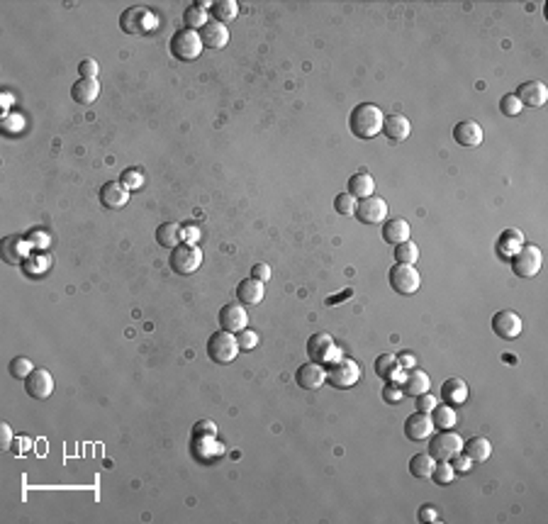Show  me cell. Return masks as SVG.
<instances>
[{
    "label": "cell",
    "mask_w": 548,
    "mask_h": 524,
    "mask_svg": "<svg viewBox=\"0 0 548 524\" xmlns=\"http://www.w3.org/2000/svg\"><path fill=\"white\" fill-rule=\"evenodd\" d=\"M402 398H404V393L397 383H385V388H383V400H385L388 405L402 403Z\"/></svg>",
    "instance_id": "obj_44"
},
{
    "label": "cell",
    "mask_w": 548,
    "mask_h": 524,
    "mask_svg": "<svg viewBox=\"0 0 548 524\" xmlns=\"http://www.w3.org/2000/svg\"><path fill=\"white\" fill-rule=\"evenodd\" d=\"M193 434H217V424L212 419H200L196 427H193Z\"/></svg>",
    "instance_id": "obj_52"
},
{
    "label": "cell",
    "mask_w": 548,
    "mask_h": 524,
    "mask_svg": "<svg viewBox=\"0 0 548 524\" xmlns=\"http://www.w3.org/2000/svg\"><path fill=\"white\" fill-rule=\"evenodd\" d=\"M191 454L200 464H212L224 456V444L217 439V434H193Z\"/></svg>",
    "instance_id": "obj_11"
},
{
    "label": "cell",
    "mask_w": 548,
    "mask_h": 524,
    "mask_svg": "<svg viewBox=\"0 0 548 524\" xmlns=\"http://www.w3.org/2000/svg\"><path fill=\"white\" fill-rule=\"evenodd\" d=\"M429 388H432V381H429L427 373L419 371V368H412V371H409L407 376L402 378V393L404 395L419 398V395L429 393Z\"/></svg>",
    "instance_id": "obj_27"
},
{
    "label": "cell",
    "mask_w": 548,
    "mask_h": 524,
    "mask_svg": "<svg viewBox=\"0 0 548 524\" xmlns=\"http://www.w3.org/2000/svg\"><path fill=\"white\" fill-rule=\"evenodd\" d=\"M27 246H29V241L25 237H20V234H10V237H5L3 241H0V254H3V261L10 266L22 264L25 254H27Z\"/></svg>",
    "instance_id": "obj_20"
},
{
    "label": "cell",
    "mask_w": 548,
    "mask_h": 524,
    "mask_svg": "<svg viewBox=\"0 0 548 524\" xmlns=\"http://www.w3.org/2000/svg\"><path fill=\"white\" fill-rule=\"evenodd\" d=\"M455 478V471L451 466V461H437V469L432 473V481L439 483V485H448L451 481Z\"/></svg>",
    "instance_id": "obj_40"
},
{
    "label": "cell",
    "mask_w": 548,
    "mask_h": 524,
    "mask_svg": "<svg viewBox=\"0 0 548 524\" xmlns=\"http://www.w3.org/2000/svg\"><path fill=\"white\" fill-rule=\"evenodd\" d=\"M409 132H412V125H409L407 117L399 115V112L388 115L385 122H383V135H385L390 142H404L409 137Z\"/></svg>",
    "instance_id": "obj_23"
},
{
    "label": "cell",
    "mask_w": 548,
    "mask_h": 524,
    "mask_svg": "<svg viewBox=\"0 0 548 524\" xmlns=\"http://www.w3.org/2000/svg\"><path fill=\"white\" fill-rule=\"evenodd\" d=\"M15 436H13V429H10V424L3 422V427H0V449L3 451H10V446H13Z\"/></svg>",
    "instance_id": "obj_50"
},
{
    "label": "cell",
    "mask_w": 548,
    "mask_h": 524,
    "mask_svg": "<svg viewBox=\"0 0 548 524\" xmlns=\"http://www.w3.org/2000/svg\"><path fill=\"white\" fill-rule=\"evenodd\" d=\"M120 183L127 191H139V188H144V176L137 168H125L120 176Z\"/></svg>",
    "instance_id": "obj_42"
},
{
    "label": "cell",
    "mask_w": 548,
    "mask_h": 524,
    "mask_svg": "<svg viewBox=\"0 0 548 524\" xmlns=\"http://www.w3.org/2000/svg\"><path fill=\"white\" fill-rule=\"evenodd\" d=\"M171 54L181 61L198 59V56L203 54V39H200V34L196 29H188V27L178 29V32H173V37H171Z\"/></svg>",
    "instance_id": "obj_7"
},
{
    "label": "cell",
    "mask_w": 548,
    "mask_h": 524,
    "mask_svg": "<svg viewBox=\"0 0 548 524\" xmlns=\"http://www.w3.org/2000/svg\"><path fill=\"white\" fill-rule=\"evenodd\" d=\"M295 383L300 385V388L305 390H317L322 388V385L327 383V371L322 363H302V366L298 368V373H295Z\"/></svg>",
    "instance_id": "obj_18"
},
{
    "label": "cell",
    "mask_w": 548,
    "mask_h": 524,
    "mask_svg": "<svg viewBox=\"0 0 548 524\" xmlns=\"http://www.w3.org/2000/svg\"><path fill=\"white\" fill-rule=\"evenodd\" d=\"M437 405H439V400L434 398L432 393H424V395H419V398H417V412H427L429 415L434 408H437Z\"/></svg>",
    "instance_id": "obj_46"
},
{
    "label": "cell",
    "mask_w": 548,
    "mask_h": 524,
    "mask_svg": "<svg viewBox=\"0 0 548 524\" xmlns=\"http://www.w3.org/2000/svg\"><path fill=\"white\" fill-rule=\"evenodd\" d=\"M198 34H200V39H203V47H207V49H224L229 44L227 25L217 22V20H207V25H205Z\"/></svg>",
    "instance_id": "obj_19"
},
{
    "label": "cell",
    "mask_w": 548,
    "mask_h": 524,
    "mask_svg": "<svg viewBox=\"0 0 548 524\" xmlns=\"http://www.w3.org/2000/svg\"><path fill=\"white\" fill-rule=\"evenodd\" d=\"M417 517H419V522H437L439 520V512L434 510L432 505H424L422 510H419Z\"/></svg>",
    "instance_id": "obj_53"
},
{
    "label": "cell",
    "mask_w": 548,
    "mask_h": 524,
    "mask_svg": "<svg viewBox=\"0 0 548 524\" xmlns=\"http://www.w3.org/2000/svg\"><path fill=\"white\" fill-rule=\"evenodd\" d=\"M358 381H361V366L353 358L341 356L339 361L327 366V383H331L334 388L346 390V388H353Z\"/></svg>",
    "instance_id": "obj_5"
},
{
    "label": "cell",
    "mask_w": 548,
    "mask_h": 524,
    "mask_svg": "<svg viewBox=\"0 0 548 524\" xmlns=\"http://www.w3.org/2000/svg\"><path fill=\"white\" fill-rule=\"evenodd\" d=\"M25 390L32 400H49L54 393V378L47 368H34L27 378H25Z\"/></svg>",
    "instance_id": "obj_13"
},
{
    "label": "cell",
    "mask_w": 548,
    "mask_h": 524,
    "mask_svg": "<svg viewBox=\"0 0 548 524\" xmlns=\"http://www.w3.org/2000/svg\"><path fill=\"white\" fill-rule=\"evenodd\" d=\"M388 281H390L392 290L399 293V295H414L422 285V276L414 266H404V264H395L388 274Z\"/></svg>",
    "instance_id": "obj_10"
},
{
    "label": "cell",
    "mask_w": 548,
    "mask_h": 524,
    "mask_svg": "<svg viewBox=\"0 0 548 524\" xmlns=\"http://www.w3.org/2000/svg\"><path fill=\"white\" fill-rule=\"evenodd\" d=\"M349 295H351V290H344L339 297H329V300H327V305H339V300H344V297H349Z\"/></svg>",
    "instance_id": "obj_55"
},
{
    "label": "cell",
    "mask_w": 548,
    "mask_h": 524,
    "mask_svg": "<svg viewBox=\"0 0 548 524\" xmlns=\"http://www.w3.org/2000/svg\"><path fill=\"white\" fill-rule=\"evenodd\" d=\"M203 266V249L191 241H181L176 249H171V269L178 276H191Z\"/></svg>",
    "instance_id": "obj_3"
},
{
    "label": "cell",
    "mask_w": 548,
    "mask_h": 524,
    "mask_svg": "<svg viewBox=\"0 0 548 524\" xmlns=\"http://www.w3.org/2000/svg\"><path fill=\"white\" fill-rule=\"evenodd\" d=\"M212 3H193L191 8L183 13V25H186L188 29H196V32H200V29L207 25V10Z\"/></svg>",
    "instance_id": "obj_34"
},
{
    "label": "cell",
    "mask_w": 548,
    "mask_h": 524,
    "mask_svg": "<svg viewBox=\"0 0 548 524\" xmlns=\"http://www.w3.org/2000/svg\"><path fill=\"white\" fill-rule=\"evenodd\" d=\"M237 342H239V349H254L259 344V334L251 330H242L237 334Z\"/></svg>",
    "instance_id": "obj_47"
},
{
    "label": "cell",
    "mask_w": 548,
    "mask_h": 524,
    "mask_svg": "<svg viewBox=\"0 0 548 524\" xmlns=\"http://www.w3.org/2000/svg\"><path fill=\"white\" fill-rule=\"evenodd\" d=\"M307 356H310V361L329 366V363L341 358V349L336 347V342L329 337V334L320 332V334H312V337L307 339Z\"/></svg>",
    "instance_id": "obj_4"
},
{
    "label": "cell",
    "mask_w": 548,
    "mask_h": 524,
    "mask_svg": "<svg viewBox=\"0 0 548 524\" xmlns=\"http://www.w3.org/2000/svg\"><path fill=\"white\" fill-rule=\"evenodd\" d=\"M373 191H376V178L368 171H358L349 178V191L346 193H351L356 200L368 198V195H373Z\"/></svg>",
    "instance_id": "obj_29"
},
{
    "label": "cell",
    "mask_w": 548,
    "mask_h": 524,
    "mask_svg": "<svg viewBox=\"0 0 548 524\" xmlns=\"http://www.w3.org/2000/svg\"><path fill=\"white\" fill-rule=\"evenodd\" d=\"M242 351L237 342V334L219 330L207 339V356L214 363H232L237 358V354Z\"/></svg>",
    "instance_id": "obj_2"
},
{
    "label": "cell",
    "mask_w": 548,
    "mask_h": 524,
    "mask_svg": "<svg viewBox=\"0 0 548 524\" xmlns=\"http://www.w3.org/2000/svg\"><path fill=\"white\" fill-rule=\"evenodd\" d=\"M434 431V422H432V415L427 412H414L404 419V436L409 441H424L429 439Z\"/></svg>",
    "instance_id": "obj_17"
},
{
    "label": "cell",
    "mask_w": 548,
    "mask_h": 524,
    "mask_svg": "<svg viewBox=\"0 0 548 524\" xmlns=\"http://www.w3.org/2000/svg\"><path fill=\"white\" fill-rule=\"evenodd\" d=\"M266 295V288L261 281L256 278H244L242 283L237 285V300L242 305H259Z\"/></svg>",
    "instance_id": "obj_26"
},
{
    "label": "cell",
    "mask_w": 548,
    "mask_h": 524,
    "mask_svg": "<svg viewBox=\"0 0 548 524\" xmlns=\"http://www.w3.org/2000/svg\"><path fill=\"white\" fill-rule=\"evenodd\" d=\"M100 95V83L95 79H78L71 88V98L78 105H93Z\"/></svg>",
    "instance_id": "obj_24"
},
{
    "label": "cell",
    "mask_w": 548,
    "mask_h": 524,
    "mask_svg": "<svg viewBox=\"0 0 548 524\" xmlns=\"http://www.w3.org/2000/svg\"><path fill=\"white\" fill-rule=\"evenodd\" d=\"M376 376L388 383H402L404 376H402V368H399V363H397V356H392V354H381V356L376 358Z\"/></svg>",
    "instance_id": "obj_25"
},
{
    "label": "cell",
    "mask_w": 548,
    "mask_h": 524,
    "mask_svg": "<svg viewBox=\"0 0 548 524\" xmlns=\"http://www.w3.org/2000/svg\"><path fill=\"white\" fill-rule=\"evenodd\" d=\"M78 74H81V79H95V76L100 74L98 61H95V59H83L78 64Z\"/></svg>",
    "instance_id": "obj_45"
},
{
    "label": "cell",
    "mask_w": 548,
    "mask_h": 524,
    "mask_svg": "<svg viewBox=\"0 0 548 524\" xmlns=\"http://www.w3.org/2000/svg\"><path fill=\"white\" fill-rule=\"evenodd\" d=\"M356 203H358V200L353 198L351 193H339L334 198V210L339 215H344V217H349V215L356 213Z\"/></svg>",
    "instance_id": "obj_43"
},
{
    "label": "cell",
    "mask_w": 548,
    "mask_h": 524,
    "mask_svg": "<svg viewBox=\"0 0 548 524\" xmlns=\"http://www.w3.org/2000/svg\"><path fill=\"white\" fill-rule=\"evenodd\" d=\"M353 215L361 224H383L388 217V203L378 195H368V198L358 200Z\"/></svg>",
    "instance_id": "obj_12"
},
{
    "label": "cell",
    "mask_w": 548,
    "mask_h": 524,
    "mask_svg": "<svg viewBox=\"0 0 548 524\" xmlns=\"http://www.w3.org/2000/svg\"><path fill=\"white\" fill-rule=\"evenodd\" d=\"M460 451H463V439L455 431L444 429L441 434H432L429 439V456L434 461H451Z\"/></svg>",
    "instance_id": "obj_9"
},
{
    "label": "cell",
    "mask_w": 548,
    "mask_h": 524,
    "mask_svg": "<svg viewBox=\"0 0 548 524\" xmlns=\"http://www.w3.org/2000/svg\"><path fill=\"white\" fill-rule=\"evenodd\" d=\"M524 244L526 241H524V237H521L519 229H505L498 239V254L502 256V259H512V256H514Z\"/></svg>",
    "instance_id": "obj_28"
},
{
    "label": "cell",
    "mask_w": 548,
    "mask_h": 524,
    "mask_svg": "<svg viewBox=\"0 0 548 524\" xmlns=\"http://www.w3.org/2000/svg\"><path fill=\"white\" fill-rule=\"evenodd\" d=\"M434 469H437V461H434L429 454H417L409 459V473L414 478H419V481H429Z\"/></svg>",
    "instance_id": "obj_35"
},
{
    "label": "cell",
    "mask_w": 548,
    "mask_h": 524,
    "mask_svg": "<svg viewBox=\"0 0 548 524\" xmlns=\"http://www.w3.org/2000/svg\"><path fill=\"white\" fill-rule=\"evenodd\" d=\"M156 241L166 249H176L178 244L183 241V227L176 222H163L158 224L156 229Z\"/></svg>",
    "instance_id": "obj_33"
},
{
    "label": "cell",
    "mask_w": 548,
    "mask_h": 524,
    "mask_svg": "<svg viewBox=\"0 0 548 524\" xmlns=\"http://www.w3.org/2000/svg\"><path fill=\"white\" fill-rule=\"evenodd\" d=\"M8 371H10V376H13L15 381H25V378H27L29 373L34 371V366H32V361H29V358H25V356H15L13 361H10Z\"/></svg>",
    "instance_id": "obj_39"
},
{
    "label": "cell",
    "mask_w": 548,
    "mask_h": 524,
    "mask_svg": "<svg viewBox=\"0 0 548 524\" xmlns=\"http://www.w3.org/2000/svg\"><path fill=\"white\" fill-rule=\"evenodd\" d=\"M441 400H446V405H463L468 400V385L460 378H448L441 385Z\"/></svg>",
    "instance_id": "obj_31"
},
{
    "label": "cell",
    "mask_w": 548,
    "mask_h": 524,
    "mask_svg": "<svg viewBox=\"0 0 548 524\" xmlns=\"http://www.w3.org/2000/svg\"><path fill=\"white\" fill-rule=\"evenodd\" d=\"M429 415H432L434 427H439V429H451L455 422H458V417H455V412H453V405H437Z\"/></svg>",
    "instance_id": "obj_38"
},
{
    "label": "cell",
    "mask_w": 548,
    "mask_h": 524,
    "mask_svg": "<svg viewBox=\"0 0 548 524\" xmlns=\"http://www.w3.org/2000/svg\"><path fill=\"white\" fill-rule=\"evenodd\" d=\"M463 451L468 454V459L473 464H483V461H488L493 456V444L488 439H483V436H473V439L463 441Z\"/></svg>",
    "instance_id": "obj_32"
},
{
    "label": "cell",
    "mask_w": 548,
    "mask_h": 524,
    "mask_svg": "<svg viewBox=\"0 0 548 524\" xmlns=\"http://www.w3.org/2000/svg\"><path fill=\"white\" fill-rule=\"evenodd\" d=\"M385 115L376 102H361L351 110L349 115V130L358 140H373L383 132Z\"/></svg>",
    "instance_id": "obj_1"
},
{
    "label": "cell",
    "mask_w": 548,
    "mask_h": 524,
    "mask_svg": "<svg viewBox=\"0 0 548 524\" xmlns=\"http://www.w3.org/2000/svg\"><path fill=\"white\" fill-rule=\"evenodd\" d=\"M451 466H453V471L463 473V471H468L470 466H473V461L468 459V454H455L453 459H451Z\"/></svg>",
    "instance_id": "obj_49"
},
{
    "label": "cell",
    "mask_w": 548,
    "mask_h": 524,
    "mask_svg": "<svg viewBox=\"0 0 548 524\" xmlns=\"http://www.w3.org/2000/svg\"><path fill=\"white\" fill-rule=\"evenodd\" d=\"M514 95L519 98V102L524 107H544L548 100V88L541 81H529V83L519 86V90Z\"/></svg>",
    "instance_id": "obj_22"
},
{
    "label": "cell",
    "mask_w": 548,
    "mask_h": 524,
    "mask_svg": "<svg viewBox=\"0 0 548 524\" xmlns=\"http://www.w3.org/2000/svg\"><path fill=\"white\" fill-rule=\"evenodd\" d=\"M32 449V439L29 436H15V441H13V446H10V451H13L15 456H22V454H27V451Z\"/></svg>",
    "instance_id": "obj_48"
},
{
    "label": "cell",
    "mask_w": 548,
    "mask_h": 524,
    "mask_svg": "<svg viewBox=\"0 0 548 524\" xmlns=\"http://www.w3.org/2000/svg\"><path fill=\"white\" fill-rule=\"evenodd\" d=\"M217 320H219V327H222V330L239 334L242 330H247L249 315H247V310H244L242 302H227V305L219 310Z\"/></svg>",
    "instance_id": "obj_14"
},
{
    "label": "cell",
    "mask_w": 548,
    "mask_h": 524,
    "mask_svg": "<svg viewBox=\"0 0 548 524\" xmlns=\"http://www.w3.org/2000/svg\"><path fill=\"white\" fill-rule=\"evenodd\" d=\"M521 317L512 310H500L493 315V332L498 334L500 339H516L521 334Z\"/></svg>",
    "instance_id": "obj_15"
},
{
    "label": "cell",
    "mask_w": 548,
    "mask_h": 524,
    "mask_svg": "<svg viewBox=\"0 0 548 524\" xmlns=\"http://www.w3.org/2000/svg\"><path fill=\"white\" fill-rule=\"evenodd\" d=\"M251 278L261 281V283H266V281L270 278V266L268 264H256L254 269H251Z\"/></svg>",
    "instance_id": "obj_51"
},
{
    "label": "cell",
    "mask_w": 548,
    "mask_h": 524,
    "mask_svg": "<svg viewBox=\"0 0 548 524\" xmlns=\"http://www.w3.org/2000/svg\"><path fill=\"white\" fill-rule=\"evenodd\" d=\"M541 264H544V254L536 244H524L512 256V271L519 278H534L541 271Z\"/></svg>",
    "instance_id": "obj_6"
},
{
    "label": "cell",
    "mask_w": 548,
    "mask_h": 524,
    "mask_svg": "<svg viewBox=\"0 0 548 524\" xmlns=\"http://www.w3.org/2000/svg\"><path fill=\"white\" fill-rule=\"evenodd\" d=\"M453 140H455V144H460V147H465V149H475L483 144V127L473 120L458 122V125L453 127Z\"/></svg>",
    "instance_id": "obj_21"
},
{
    "label": "cell",
    "mask_w": 548,
    "mask_h": 524,
    "mask_svg": "<svg viewBox=\"0 0 548 524\" xmlns=\"http://www.w3.org/2000/svg\"><path fill=\"white\" fill-rule=\"evenodd\" d=\"M392 256H395V264L414 266V264H417V259H419V246L414 244L412 239H407V241H402V244H395Z\"/></svg>",
    "instance_id": "obj_37"
},
{
    "label": "cell",
    "mask_w": 548,
    "mask_h": 524,
    "mask_svg": "<svg viewBox=\"0 0 548 524\" xmlns=\"http://www.w3.org/2000/svg\"><path fill=\"white\" fill-rule=\"evenodd\" d=\"M98 200L102 208H107V210H122L127 203H130V191H127L120 181H107L100 186Z\"/></svg>",
    "instance_id": "obj_16"
},
{
    "label": "cell",
    "mask_w": 548,
    "mask_h": 524,
    "mask_svg": "<svg viewBox=\"0 0 548 524\" xmlns=\"http://www.w3.org/2000/svg\"><path fill=\"white\" fill-rule=\"evenodd\" d=\"M409 224L407 220L402 217H392L388 220L385 224H383V239L388 241V244H402V241L409 239Z\"/></svg>",
    "instance_id": "obj_30"
},
{
    "label": "cell",
    "mask_w": 548,
    "mask_h": 524,
    "mask_svg": "<svg viewBox=\"0 0 548 524\" xmlns=\"http://www.w3.org/2000/svg\"><path fill=\"white\" fill-rule=\"evenodd\" d=\"M210 13H212V20L224 25L239 15V5L234 3V0H217V3L210 5Z\"/></svg>",
    "instance_id": "obj_36"
},
{
    "label": "cell",
    "mask_w": 548,
    "mask_h": 524,
    "mask_svg": "<svg viewBox=\"0 0 548 524\" xmlns=\"http://www.w3.org/2000/svg\"><path fill=\"white\" fill-rule=\"evenodd\" d=\"M521 110H524V105H521L519 98H516L514 93L502 95V100H500V112H502V115H505V117H516Z\"/></svg>",
    "instance_id": "obj_41"
},
{
    "label": "cell",
    "mask_w": 548,
    "mask_h": 524,
    "mask_svg": "<svg viewBox=\"0 0 548 524\" xmlns=\"http://www.w3.org/2000/svg\"><path fill=\"white\" fill-rule=\"evenodd\" d=\"M153 25H156L153 15L142 5H132L120 15V29L125 34H149L153 32Z\"/></svg>",
    "instance_id": "obj_8"
},
{
    "label": "cell",
    "mask_w": 548,
    "mask_h": 524,
    "mask_svg": "<svg viewBox=\"0 0 548 524\" xmlns=\"http://www.w3.org/2000/svg\"><path fill=\"white\" fill-rule=\"evenodd\" d=\"M397 363H399V368H407V371H412L414 366H417V356L414 354H399L397 356Z\"/></svg>",
    "instance_id": "obj_54"
}]
</instances>
